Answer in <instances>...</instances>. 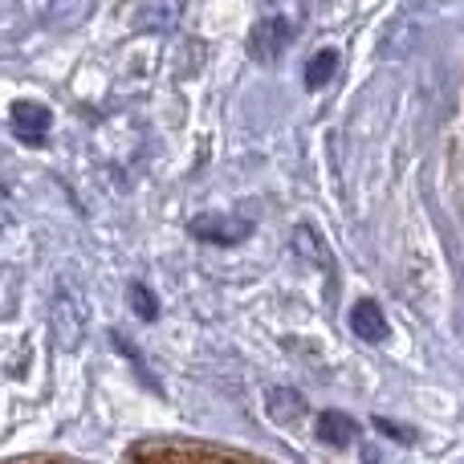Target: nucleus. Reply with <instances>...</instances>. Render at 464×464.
<instances>
[{
  "mask_svg": "<svg viewBox=\"0 0 464 464\" xmlns=\"http://www.w3.org/2000/svg\"><path fill=\"white\" fill-rule=\"evenodd\" d=\"M192 237L196 240H208V245H240L245 237H253V225L245 217H196L192 220Z\"/></svg>",
  "mask_w": 464,
  "mask_h": 464,
  "instance_id": "1",
  "label": "nucleus"
},
{
  "mask_svg": "<svg viewBox=\"0 0 464 464\" xmlns=\"http://www.w3.org/2000/svg\"><path fill=\"white\" fill-rule=\"evenodd\" d=\"M53 334H57V343H62L65 351H73V346L82 343V334H86V322H82L78 302H73L65 289H57L53 294Z\"/></svg>",
  "mask_w": 464,
  "mask_h": 464,
  "instance_id": "2",
  "label": "nucleus"
},
{
  "mask_svg": "<svg viewBox=\"0 0 464 464\" xmlns=\"http://www.w3.org/2000/svg\"><path fill=\"white\" fill-rule=\"evenodd\" d=\"M289 41H294V21H289V16H265L253 29V53L261 57V62H273Z\"/></svg>",
  "mask_w": 464,
  "mask_h": 464,
  "instance_id": "3",
  "label": "nucleus"
},
{
  "mask_svg": "<svg viewBox=\"0 0 464 464\" xmlns=\"http://www.w3.org/2000/svg\"><path fill=\"white\" fill-rule=\"evenodd\" d=\"M351 330L362 338V343H387V334H392V326H387L383 310H379L375 302H359L351 310Z\"/></svg>",
  "mask_w": 464,
  "mask_h": 464,
  "instance_id": "4",
  "label": "nucleus"
},
{
  "mask_svg": "<svg viewBox=\"0 0 464 464\" xmlns=\"http://www.w3.org/2000/svg\"><path fill=\"white\" fill-rule=\"evenodd\" d=\"M49 111L41 102H16L13 106V130H16V139H24V143H33V139H45V130H49Z\"/></svg>",
  "mask_w": 464,
  "mask_h": 464,
  "instance_id": "5",
  "label": "nucleus"
},
{
  "mask_svg": "<svg viewBox=\"0 0 464 464\" xmlns=\"http://www.w3.org/2000/svg\"><path fill=\"white\" fill-rule=\"evenodd\" d=\"M265 408H269L273 424H294V420H302L305 400L294 392V387H269V395H265Z\"/></svg>",
  "mask_w": 464,
  "mask_h": 464,
  "instance_id": "6",
  "label": "nucleus"
},
{
  "mask_svg": "<svg viewBox=\"0 0 464 464\" xmlns=\"http://www.w3.org/2000/svg\"><path fill=\"white\" fill-rule=\"evenodd\" d=\"M318 436H322L326 444H334V449H351V444L359 440V424H354L346 411H322Z\"/></svg>",
  "mask_w": 464,
  "mask_h": 464,
  "instance_id": "7",
  "label": "nucleus"
},
{
  "mask_svg": "<svg viewBox=\"0 0 464 464\" xmlns=\"http://www.w3.org/2000/svg\"><path fill=\"white\" fill-rule=\"evenodd\" d=\"M334 70H338V53H334V49H318V53L305 62V86L322 90L330 78H334Z\"/></svg>",
  "mask_w": 464,
  "mask_h": 464,
  "instance_id": "8",
  "label": "nucleus"
},
{
  "mask_svg": "<svg viewBox=\"0 0 464 464\" xmlns=\"http://www.w3.org/2000/svg\"><path fill=\"white\" fill-rule=\"evenodd\" d=\"M294 248L305 256V261H314V265H326V253H322L318 237H314L310 228H297V232H294Z\"/></svg>",
  "mask_w": 464,
  "mask_h": 464,
  "instance_id": "9",
  "label": "nucleus"
},
{
  "mask_svg": "<svg viewBox=\"0 0 464 464\" xmlns=\"http://www.w3.org/2000/svg\"><path fill=\"white\" fill-rule=\"evenodd\" d=\"M130 305H135V314H139V318H147V322L160 314V305H155V294L143 285V281H135V285H130Z\"/></svg>",
  "mask_w": 464,
  "mask_h": 464,
  "instance_id": "10",
  "label": "nucleus"
}]
</instances>
